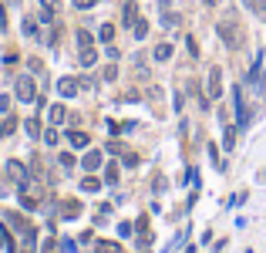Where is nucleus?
Masks as SVG:
<instances>
[{
    "instance_id": "obj_1",
    "label": "nucleus",
    "mask_w": 266,
    "mask_h": 253,
    "mask_svg": "<svg viewBox=\"0 0 266 253\" xmlns=\"http://www.w3.org/2000/svg\"><path fill=\"white\" fill-rule=\"evenodd\" d=\"M216 34H219L222 44L233 47V51L243 44V31H239V24H236V21H222V24H216Z\"/></svg>"
},
{
    "instance_id": "obj_2",
    "label": "nucleus",
    "mask_w": 266,
    "mask_h": 253,
    "mask_svg": "<svg viewBox=\"0 0 266 253\" xmlns=\"http://www.w3.org/2000/svg\"><path fill=\"white\" fill-rule=\"evenodd\" d=\"M17 101H24V105H31L34 98H37V85H34V78L31 75H21L17 78Z\"/></svg>"
},
{
    "instance_id": "obj_3",
    "label": "nucleus",
    "mask_w": 266,
    "mask_h": 253,
    "mask_svg": "<svg viewBox=\"0 0 266 253\" xmlns=\"http://www.w3.org/2000/svg\"><path fill=\"white\" fill-rule=\"evenodd\" d=\"M4 169H7V176H11V179H14V182H17L21 189L27 186V182H31V169H27L24 162H17V159H11V162L4 165Z\"/></svg>"
},
{
    "instance_id": "obj_4",
    "label": "nucleus",
    "mask_w": 266,
    "mask_h": 253,
    "mask_svg": "<svg viewBox=\"0 0 266 253\" xmlns=\"http://www.w3.org/2000/svg\"><path fill=\"white\" fill-rule=\"evenodd\" d=\"M78 91H81L78 78H61V81H57V95H61V98H74Z\"/></svg>"
},
{
    "instance_id": "obj_5",
    "label": "nucleus",
    "mask_w": 266,
    "mask_h": 253,
    "mask_svg": "<svg viewBox=\"0 0 266 253\" xmlns=\"http://www.w3.org/2000/svg\"><path fill=\"white\" fill-rule=\"evenodd\" d=\"M219 95H222V71H219V68H212V71H209V101L219 98Z\"/></svg>"
},
{
    "instance_id": "obj_6",
    "label": "nucleus",
    "mask_w": 266,
    "mask_h": 253,
    "mask_svg": "<svg viewBox=\"0 0 266 253\" xmlns=\"http://www.w3.org/2000/svg\"><path fill=\"white\" fill-rule=\"evenodd\" d=\"M4 216H7V223H11V226H14V230H21L24 233V236H31V223H27V220H24V216H21V213H4Z\"/></svg>"
},
{
    "instance_id": "obj_7",
    "label": "nucleus",
    "mask_w": 266,
    "mask_h": 253,
    "mask_svg": "<svg viewBox=\"0 0 266 253\" xmlns=\"http://www.w3.org/2000/svg\"><path fill=\"white\" fill-rule=\"evenodd\" d=\"M47 118H51V125H64V118H67V108L57 101V105H51V111H47Z\"/></svg>"
},
{
    "instance_id": "obj_8",
    "label": "nucleus",
    "mask_w": 266,
    "mask_h": 253,
    "mask_svg": "<svg viewBox=\"0 0 266 253\" xmlns=\"http://www.w3.org/2000/svg\"><path fill=\"white\" fill-rule=\"evenodd\" d=\"M67 142L74 145V149H88V132H78V129H74V132H67Z\"/></svg>"
},
{
    "instance_id": "obj_9",
    "label": "nucleus",
    "mask_w": 266,
    "mask_h": 253,
    "mask_svg": "<svg viewBox=\"0 0 266 253\" xmlns=\"http://www.w3.org/2000/svg\"><path fill=\"white\" fill-rule=\"evenodd\" d=\"M152 57H155V61H168V57H172V44H168V41H162V44H155V51H152Z\"/></svg>"
},
{
    "instance_id": "obj_10",
    "label": "nucleus",
    "mask_w": 266,
    "mask_h": 253,
    "mask_svg": "<svg viewBox=\"0 0 266 253\" xmlns=\"http://www.w3.org/2000/svg\"><path fill=\"white\" fill-rule=\"evenodd\" d=\"M98 165H101V152H95V149H91V152L84 155V169H88V172H95Z\"/></svg>"
},
{
    "instance_id": "obj_11",
    "label": "nucleus",
    "mask_w": 266,
    "mask_h": 253,
    "mask_svg": "<svg viewBox=\"0 0 266 253\" xmlns=\"http://www.w3.org/2000/svg\"><path fill=\"white\" fill-rule=\"evenodd\" d=\"M14 129H17V118H14V115H4V121H0V139H4V135H11Z\"/></svg>"
},
{
    "instance_id": "obj_12",
    "label": "nucleus",
    "mask_w": 266,
    "mask_h": 253,
    "mask_svg": "<svg viewBox=\"0 0 266 253\" xmlns=\"http://www.w3.org/2000/svg\"><path fill=\"white\" fill-rule=\"evenodd\" d=\"M135 11H138V7H135V0H128V4H125V11H122V17H125L128 27H135Z\"/></svg>"
},
{
    "instance_id": "obj_13",
    "label": "nucleus",
    "mask_w": 266,
    "mask_h": 253,
    "mask_svg": "<svg viewBox=\"0 0 266 253\" xmlns=\"http://www.w3.org/2000/svg\"><path fill=\"white\" fill-rule=\"evenodd\" d=\"M95 61H98V54H95V47H81V65H84V68H91Z\"/></svg>"
},
{
    "instance_id": "obj_14",
    "label": "nucleus",
    "mask_w": 266,
    "mask_h": 253,
    "mask_svg": "<svg viewBox=\"0 0 266 253\" xmlns=\"http://www.w3.org/2000/svg\"><path fill=\"white\" fill-rule=\"evenodd\" d=\"M24 129H27V135H31V139H37V135H41V121H37V118H27V121H24Z\"/></svg>"
},
{
    "instance_id": "obj_15",
    "label": "nucleus",
    "mask_w": 266,
    "mask_h": 253,
    "mask_svg": "<svg viewBox=\"0 0 266 253\" xmlns=\"http://www.w3.org/2000/svg\"><path fill=\"white\" fill-rule=\"evenodd\" d=\"M135 37H138V41H145V37H148V24H145L142 17L135 21Z\"/></svg>"
},
{
    "instance_id": "obj_16",
    "label": "nucleus",
    "mask_w": 266,
    "mask_h": 253,
    "mask_svg": "<svg viewBox=\"0 0 266 253\" xmlns=\"http://www.w3.org/2000/svg\"><path fill=\"white\" fill-rule=\"evenodd\" d=\"M98 37H101V41H105V44H111V37H115V27H111V24H101Z\"/></svg>"
},
{
    "instance_id": "obj_17",
    "label": "nucleus",
    "mask_w": 266,
    "mask_h": 253,
    "mask_svg": "<svg viewBox=\"0 0 266 253\" xmlns=\"http://www.w3.org/2000/svg\"><path fill=\"white\" fill-rule=\"evenodd\" d=\"M81 189H84V193H98V189H101V182H98L95 176H88L84 182H81Z\"/></svg>"
},
{
    "instance_id": "obj_18",
    "label": "nucleus",
    "mask_w": 266,
    "mask_h": 253,
    "mask_svg": "<svg viewBox=\"0 0 266 253\" xmlns=\"http://www.w3.org/2000/svg\"><path fill=\"white\" fill-rule=\"evenodd\" d=\"M98 253H122V246H118V243H105V240H101L98 243Z\"/></svg>"
},
{
    "instance_id": "obj_19",
    "label": "nucleus",
    "mask_w": 266,
    "mask_h": 253,
    "mask_svg": "<svg viewBox=\"0 0 266 253\" xmlns=\"http://www.w3.org/2000/svg\"><path fill=\"white\" fill-rule=\"evenodd\" d=\"M64 216H67V220L78 216V203H74V199H67V203H64Z\"/></svg>"
},
{
    "instance_id": "obj_20",
    "label": "nucleus",
    "mask_w": 266,
    "mask_h": 253,
    "mask_svg": "<svg viewBox=\"0 0 266 253\" xmlns=\"http://www.w3.org/2000/svg\"><path fill=\"white\" fill-rule=\"evenodd\" d=\"M24 34H27V37H37V24H34L31 17H24Z\"/></svg>"
},
{
    "instance_id": "obj_21",
    "label": "nucleus",
    "mask_w": 266,
    "mask_h": 253,
    "mask_svg": "<svg viewBox=\"0 0 266 253\" xmlns=\"http://www.w3.org/2000/svg\"><path fill=\"white\" fill-rule=\"evenodd\" d=\"M78 44L81 47H91V44H95V37H91L88 31H78Z\"/></svg>"
},
{
    "instance_id": "obj_22",
    "label": "nucleus",
    "mask_w": 266,
    "mask_h": 253,
    "mask_svg": "<svg viewBox=\"0 0 266 253\" xmlns=\"http://www.w3.org/2000/svg\"><path fill=\"white\" fill-rule=\"evenodd\" d=\"M27 68H31V71H34V75H37V78L44 75V65H41V61H37V57H31V61H27Z\"/></svg>"
},
{
    "instance_id": "obj_23",
    "label": "nucleus",
    "mask_w": 266,
    "mask_h": 253,
    "mask_svg": "<svg viewBox=\"0 0 266 253\" xmlns=\"http://www.w3.org/2000/svg\"><path fill=\"white\" fill-rule=\"evenodd\" d=\"M105 179H108V182H118V165H108V169H105Z\"/></svg>"
},
{
    "instance_id": "obj_24",
    "label": "nucleus",
    "mask_w": 266,
    "mask_h": 253,
    "mask_svg": "<svg viewBox=\"0 0 266 253\" xmlns=\"http://www.w3.org/2000/svg\"><path fill=\"white\" fill-rule=\"evenodd\" d=\"M162 24H165V27H175V24H179V14H162Z\"/></svg>"
},
{
    "instance_id": "obj_25",
    "label": "nucleus",
    "mask_w": 266,
    "mask_h": 253,
    "mask_svg": "<svg viewBox=\"0 0 266 253\" xmlns=\"http://www.w3.org/2000/svg\"><path fill=\"white\" fill-rule=\"evenodd\" d=\"M57 159H61V165H64V169H71V165H74V155H71V152H61Z\"/></svg>"
},
{
    "instance_id": "obj_26",
    "label": "nucleus",
    "mask_w": 266,
    "mask_h": 253,
    "mask_svg": "<svg viewBox=\"0 0 266 253\" xmlns=\"http://www.w3.org/2000/svg\"><path fill=\"white\" fill-rule=\"evenodd\" d=\"M95 4H98V0H74V7H78V11H91Z\"/></svg>"
},
{
    "instance_id": "obj_27",
    "label": "nucleus",
    "mask_w": 266,
    "mask_h": 253,
    "mask_svg": "<svg viewBox=\"0 0 266 253\" xmlns=\"http://www.w3.org/2000/svg\"><path fill=\"white\" fill-rule=\"evenodd\" d=\"M115 78H118V68L108 65V68H105V81H115Z\"/></svg>"
},
{
    "instance_id": "obj_28",
    "label": "nucleus",
    "mask_w": 266,
    "mask_h": 253,
    "mask_svg": "<svg viewBox=\"0 0 266 253\" xmlns=\"http://www.w3.org/2000/svg\"><path fill=\"white\" fill-rule=\"evenodd\" d=\"M0 111H4V115H11V98H7V95H0Z\"/></svg>"
},
{
    "instance_id": "obj_29",
    "label": "nucleus",
    "mask_w": 266,
    "mask_h": 253,
    "mask_svg": "<svg viewBox=\"0 0 266 253\" xmlns=\"http://www.w3.org/2000/svg\"><path fill=\"white\" fill-rule=\"evenodd\" d=\"M44 142L47 145H57V132H54V129H47V132H44Z\"/></svg>"
},
{
    "instance_id": "obj_30",
    "label": "nucleus",
    "mask_w": 266,
    "mask_h": 253,
    "mask_svg": "<svg viewBox=\"0 0 266 253\" xmlns=\"http://www.w3.org/2000/svg\"><path fill=\"white\" fill-rule=\"evenodd\" d=\"M41 7H44V11H54V7H57V0H41Z\"/></svg>"
},
{
    "instance_id": "obj_31",
    "label": "nucleus",
    "mask_w": 266,
    "mask_h": 253,
    "mask_svg": "<svg viewBox=\"0 0 266 253\" xmlns=\"http://www.w3.org/2000/svg\"><path fill=\"white\" fill-rule=\"evenodd\" d=\"M7 240H11V233H7V230H4V226H0V246H4V243H7Z\"/></svg>"
},
{
    "instance_id": "obj_32",
    "label": "nucleus",
    "mask_w": 266,
    "mask_h": 253,
    "mask_svg": "<svg viewBox=\"0 0 266 253\" xmlns=\"http://www.w3.org/2000/svg\"><path fill=\"white\" fill-rule=\"evenodd\" d=\"M7 4H11V7H17V4H21V0H7Z\"/></svg>"
},
{
    "instance_id": "obj_33",
    "label": "nucleus",
    "mask_w": 266,
    "mask_h": 253,
    "mask_svg": "<svg viewBox=\"0 0 266 253\" xmlns=\"http://www.w3.org/2000/svg\"><path fill=\"white\" fill-rule=\"evenodd\" d=\"M202 4H219V0H202Z\"/></svg>"
}]
</instances>
